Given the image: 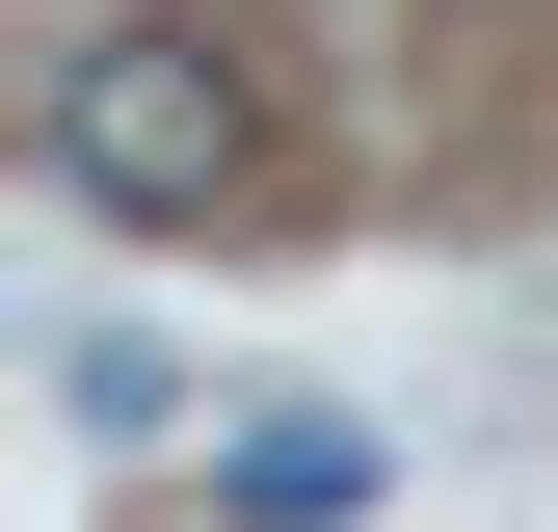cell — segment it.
<instances>
[{
    "label": "cell",
    "instance_id": "obj_1",
    "mask_svg": "<svg viewBox=\"0 0 558 532\" xmlns=\"http://www.w3.org/2000/svg\"><path fill=\"white\" fill-rule=\"evenodd\" d=\"M53 186H81V214H133V240H214L240 186H266V81L186 27V0H133V27L53 53Z\"/></svg>",
    "mask_w": 558,
    "mask_h": 532
},
{
    "label": "cell",
    "instance_id": "obj_2",
    "mask_svg": "<svg viewBox=\"0 0 558 532\" xmlns=\"http://www.w3.org/2000/svg\"><path fill=\"white\" fill-rule=\"evenodd\" d=\"M240 506L266 532H345V506H373V426H345V399H266V426H240Z\"/></svg>",
    "mask_w": 558,
    "mask_h": 532
}]
</instances>
